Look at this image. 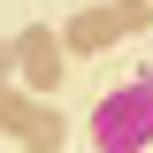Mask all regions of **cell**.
<instances>
[{
  "label": "cell",
  "instance_id": "cell-1",
  "mask_svg": "<svg viewBox=\"0 0 153 153\" xmlns=\"http://www.w3.org/2000/svg\"><path fill=\"white\" fill-rule=\"evenodd\" d=\"M92 146L100 153H138L153 146V76H138V84H123V92H107L92 107Z\"/></svg>",
  "mask_w": 153,
  "mask_h": 153
}]
</instances>
